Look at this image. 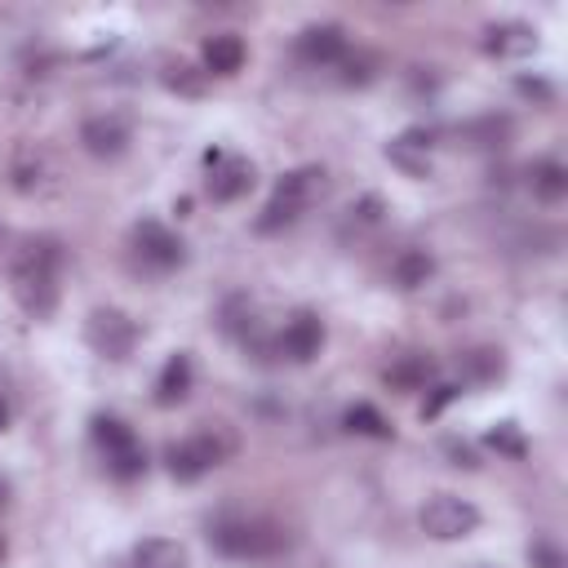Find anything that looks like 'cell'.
<instances>
[{
	"mask_svg": "<svg viewBox=\"0 0 568 568\" xmlns=\"http://www.w3.org/2000/svg\"><path fill=\"white\" fill-rule=\"evenodd\" d=\"M346 426H351L355 435H368V439H390V426H386V417H382L373 404H355V408L346 413Z\"/></svg>",
	"mask_w": 568,
	"mask_h": 568,
	"instance_id": "obj_23",
	"label": "cell"
},
{
	"mask_svg": "<svg viewBox=\"0 0 568 568\" xmlns=\"http://www.w3.org/2000/svg\"><path fill=\"white\" fill-rule=\"evenodd\" d=\"M382 226V200L377 195H364L359 204L346 209V222H342V240H364L368 231Z\"/></svg>",
	"mask_w": 568,
	"mask_h": 568,
	"instance_id": "obj_22",
	"label": "cell"
},
{
	"mask_svg": "<svg viewBox=\"0 0 568 568\" xmlns=\"http://www.w3.org/2000/svg\"><path fill=\"white\" fill-rule=\"evenodd\" d=\"M84 333H89V346H93L98 355H106V359H124V355L133 351V342H138L133 320L120 315V311H93Z\"/></svg>",
	"mask_w": 568,
	"mask_h": 568,
	"instance_id": "obj_9",
	"label": "cell"
},
{
	"mask_svg": "<svg viewBox=\"0 0 568 568\" xmlns=\"http://www.w3.org/2000/svg\"><path fill=\"white\" fill-rule=\"evenodd\" d=\"M426 151H430L426 133H404V138H395V142L386 146V155H390V160H395L404 173H413V178L430 169V155H426Z\"/></svg>",
	"mask_w": 568,
	"mask_h": 568,
	"instance_id": "obj_19",
	"label": "cell"
},
{
	"mask_svg": "<svg viewBox=\"0 0 568 568\" xmlns=\"http://www.w3.org/2000/svg\"><path fill=\"white\" fill-rule=\"evenodd\" d=\"M510 133H515L510 115H479V120H470V124L462 129V138H466L475 151H501V146L510 142Z\"/></svg>",
	"mask_w": 568,
	"mask_h": 568,
	"instance_id": "obj_17",
	"label": "cell"
},
{
	"mask_svg": "<svg viewBox=\"0 0 568 568\" xmlns=\"http://www.w3.org/2000/svg\"><path fill=\"white\" fill-rule=\"evenodd\" d=\"M129 138H133V124H129V115H120V111H102V115H89V120L80 124V142H84V151L98 155V160L124 155Z\"/></svg>",
	"mask_w": 568,
	"mask_h": 568,
	"instance_id": "obj_8",
	"label": "cell"
},
{
	"mask_svg": "<svg viewBox=\"0 0 568 568\" xmlns=\"http://www.w3.org/2000/svg\"><path fill=\"white\" fill-rule=\"evenodd\" d=\"M488 444L497 448V453H510V457H524V439L515 435V426L506 422V426H497L493 435H488Z\"/></svg>",
	"mask_w": 568,
	"mask_h": 568,
	"instance_id": "obj_26",
	"label": "cell"
},
{
	"mask_svg": "<svg viewBox=\"0 0 568 568\" xmlns=\"http://www.w3.org/2000/svg\"><path fill=\"white\" fill-rule=\"evenodd\" d=\"M58 275H62V248L58 240H31L13 266V293L27 315L44 320L58 306Z\"/></svg>",
	"mask_w": 568,
	"mask_h": 568,
	"instance_id": "obj_2",
	"label": "cell"
},
{
	"mask_svg": "<svg viewBox=\"0 0 568 568\" xmlns=\"http://www.w3.org/2000/svg\"><path fill=\"white\" fill-rule=\"evenodd\" d=\"M462 368L470 373V382H493L501 373V355L497 351H466L462 355Z\"/></svg>",
	"mask_w": 568,
	"mask_h": 568,
	"instance_id": "obj_24",
	"label": "cell"
},
{
	"mask_svg": "<svg viewBox=\"0 0 568 568\" xmlns=\"http://www.w3.org/2000/svg\"><path fill=\"white\" fill-rule=\"evenodd\" d=\"M9 426V408H4V399H0V430Z\"/></svg>",
	"mask_w": 568,
	"mask_h": 568,
	"instance_id": "obj_31",
	"label": "cell"
},
{
	"mask_svg": "<svg viewBox=\"0 0 568 568\" xmlns=\"http://www.w3.org/2000/svg\"><path fill=\"white\" fill-rule=\"evenodd\" d=\"M133 253H138V262H142L146 271H155V275L182 266V257H186L182 240H178L169 226H160V222H138V226H133Z\"/></svg>",
	"mask_w": 568,
	"mask_h": 568,
	"instance_id": "obj_7",
	"label": "cell"
},
{
	"mask_svg": "<svg viewBox=\"0 0 568 568\" xmlns=\"http://www.w3.org/2000/svg\"><path fill=\"white\" fill-rule=\"evenodd\" d=\"M430 271H435V262H430V253H422V248H404V253L390 262L395 288H417V284L430 280Z\"/></svg>",
	"mask_w": 568,
	"mask_h": 568,
	"instance_id": "obj_20",
	"label": "cell"
},
{
	"mask_svg": "<svg viewBox=\"0 0 568 568\" xmlns=\"http://www.w3.org/2000/svg\"><path fill=\"white\" fill-rule=\"evenodd\" d=\"M324 195V169H315V164H306V169H293V173H284L280 182H275V191H271V200H266V209H262V217H257V231H284V226H293L315 200Z\"/></svg>",
	"mask_w": 568,
	"mask_h": 568,
	"instance_id": "obj_3",
	"label": "cell"
},
{
	"mask_svg": "<svg viewBox=\"0 0 568 568\" xmlns=\"http://www.w3.org/2000/svg\"><path fill=\"white\" fill-rule=\"evenodd\" d=\"M244 67V40L222 31V36H209L204 40V71L213 75H235Z\"/></svg>",
	"mask_w": 568,
	"mask_h": 568,
	"instance_id": "obj_15",
	"label": "cell"
},
{
	"mask_svg": "<svg viewBox=\"0 0 568 568\" xmlns=\"http://www.w3.org/2000/svg\"><path fill=\"white\" fill-rule=\"evenodd\" d=\"M422 528L439 541H457V537H470L479 528V510L466 501V497H453V493H439L422 506Z\"/></svg>",
	"mask_w": 568,
	"mask_h": 568,
	"instance_id": "obj_6",
	"label": "cell"
},
{
	"mask_svg": "<svg viewBox=\"0 0 568 568\" xmlns=\"http://www.w3.org/2000/svg\"><path fill=\"white\" fill-rule=\"evenodd\" d=\"M204 160H209V195H213V200L231 204V200H240V195L253 186V164H248V160L222 155V151H209Z\"/></svg>",
	"mask_w": 568,
	"mask_h": 568,
	"instance_id": "obj_11",
	"label": "cell"
},
{
	"mask_svg": "<svg viewBox=\"0 0 568 568\" xmlns=\"http://www.w3.org/2000/svg\"><path fill=\"white\" fill-rule=\"evenodd\" d=\"M430 382V359L426 355H399L390 368H386V386H395V390H422Z\"/></svg>",
	"mask_w": 568,
	"mask_h": 568,
	"instance_id": "obj_21",
	"label": "cell"
},
{
	"mask_svg": "<svg viewBox=\"0 0 568 568\" xmlns=\"http://www.w3.org/2000/svg\"><path fill=\"white\" fill-rule=\"evenodd\" d=\"M320 346H324V320L311 315V311H297V315L280 328V337H275V351H280L284 359H293V364H311V359L320 355Z\"/></svg>",
	"mask_w": 568,
	"mask_h": 568,
	"instance_id": "obj_10",
	"label": "cell"
},
{
	"mask_svg": "<svg viewBox=\"0 0 568 568\" xmlns=\"http://www.w3.org/2000/svg\"><path fill=\"white\" fill-rule=\"evenodd\" d=\"M484 44L497 58H524V53L537 49V31L524 27V22H497V27H488V40Z\"/></svg>",
	"mask_w": 568,
	"mask_h": 568,
	"instance_id": "obj_14",
	"label": "cell"
},
{
	"mask_svg": "<svg viewBox=\"0 0 568 568\" xmlns=\"http://www.w3.org/2000/svg\"><path fill=\"white\" fill-rule=\"evenodd\" d=\"M337 71H342V84H368L373 80V58L346 49V58L337 62Z\"/></svg>",
	"mask_w": 568,
	"mask_h": 568,
	"instance_id": "obj_25",
	"label": "cell"
},
{
	"mask_svg": "<svg viewBox=\"0 0 568 568\" xmlns=\"http://www.w3.org/2000/svg\"><path fill=\"white\" fill-rule=\"evenodd\" d=\"M191 377H195V368H191V359L178 351V355H169V364L160 368V377H155V404H182L186 395H191Z\"/></svg>",
	"mask_w": 568,
	"mask_h": 568,
	"instance_id": "obj_13",
	"label": "cell"
},
{
	"mask_svg": "<svg viewBox=\"0 0 568 568\" xmlns=\"http://www.w3.org/2000/svg\"><path fill=\"white\" fill-rule=\"evenodd\" d=\"M532 564H537V568H564V555H559L550 541H537V546H532Z\"/></svg>",
	"mask_w": 568,
	"mask_h": 568,
	"instance_id": "obj_27",
	"label": "cell"
},
{
	"mask_svg": "<svg viewBox=\"0 0 568 568\" xmlns=\"http://www.w3.org/2000/svg\"><path fill=\"white\" fill-rule=\"evenodd\" d=\"M297 58L306 67H337L346 58V31L337 22H315L297 36Z\"/></svg>",
	"mask_w": 568,
	"mask_h": 568,
	"instance_id": "obj_12",
	"label": "cell"
},
{
	"mask_svg": "<svg viewBox=\"0 0 568 568\" xmlns=\"http://www.w3.org/2000/svg\"><path fill=\"white\" fill-rule=\"evenodd\" d=\"M93 444L102 448L106 470H111L115 479H138V475H142L146 457H142L133 430H129L120 417H93Z\"/></svg>",
	"mask_w": 568,
	"mask_h": 568,
	"instance_id": "obj_5",
	"label": "cell"
},
{
	"mask_svg": "<svg viewBox=\"0 0 568 568\" xmlns=\"http://www.w3.org/2000/svg\"><path fill=\"white\" fill-rule=\"evenodd\" d=\"M448 453L457 457V466H475V457H470V448H466V444H457V439H448Z\"/></svg>",
	"mask_w": 568,
	"mask_h": 568,
	"instance_id": "obj_30",
	"label": "cell"
},
{
	"mask_svg": "<svg viewBox=\"0 0 568 568\" xmlns=\"http://www.w3.org/2000/svg\"><path fill=\"white\" fill-rule=\"evenodd\" d=\"M457 390H462V386H435V399H426V408H422V413H426V417H435V413H439Z\"/></svg>",
	"mask_w": 568,
	"mask_h": 568,
	"instance_id": "obj_28",
	"label": "cell"
},
{
	"mask_svg": "<svg viewBox=\"0 0 568 568\" xmlns=\"http://www.w3.org/2000/svg\"><path fill=\"white\" fill-rule=\"evenodd\" d=\"M226 457H231V435H226V430H195V435H186L182 444H173V448L164 453L169 475L182 479V484H195L200 475H209V470L222 466Z\"/></svg>",
	"mask_w": 568,
	"mask_h": 568,
	"instance_id": "obj_4",
	"label": "cell"
},
{
	"mask_svg": "<svg viewBox=\"0 0 568 568\" xmlns=\"http://www.w3.org/2000/svg\"><path fill=\"white\" fill-rule=\"evenodd\" d=\"M528 186H532V195H537L541 204H559V200L568 195V169H564L559 160H537V164L528 169Z\"/></svg>",
	"mask_w": 568,
	"mask_h": 568,
	"instance_id": "obj_18",
	"label": "cell"
},
{
	"mask_svg": "<svg viewBox=\"0 0 568 568\" xmlns=\"http://www.w3.org/2000/svg\"><path fill=\"white\" fill-rule=\"evenodd\" d=\"M0 497H4V484H0Z\"/></svg>",
	"mask_w": 568,
	"mask_h": 568,
	"instance_id": "obj_32",
	"label": "cell"
},
{
	"mask_svg": "<svg viewBox=\"0 0 568 568\" xmlns=\"http://www.w3.org/2000/svg\"><path fill=\"white\" fill-rule=\"evenodd\" d=\"M0 559H4V546H0Z\"/></svg>",
	"mask_w": 568,
	"mask_h": 568,
	"instance_id": "obj_33",
	"label": "cell"
},
{
	"mask_svg": "<svg viewBox=\"0 0 568 568\" xmlns=\"http://www.w3.org/2000/svg\"><path fill=\"white\" fill-rule=\"evenodd\" d=\"M169 71H173V75H169V84H173V89H182V93H195V89H200V84L186 75L191 67H182V62H178V67H169Z\"/></svg>",
	"mask_w": 568,
	"mask_h": 568,
	"instance_id": "obj_29",
	"label": "cell"
},
{
	"mask_svg": "<svg viewBox=\"0 0 568 568\" xmlns=\"http://www.w3.org/2000/svg\"><path fill=\"white\" fill-rule=\"evenodd\" d=\"M129 568H186V555H182V546L169 541V537H146V541L133 546Z\"/></svg>",
	"mask_w": 568,
	"mask_h": 568,
	"instance_id": "obj_16",
	"label": "cell"
},
{
	"mask_svg": "<svg viewBox=\"0 0 568 568\" xmlns=\"http://www.w3.org/2000/svg\"><path fill=\"white\" fill-rule=\"evenodd\" d=\"M288 528L262 515H222L209 524V546L226 559H275L288 550Z\"/></svg>",
	"mask_w": 568,
	"mask_h": 568,
	"instance_id": "obj_1",
	"label": "cell"
}]
</instances>
